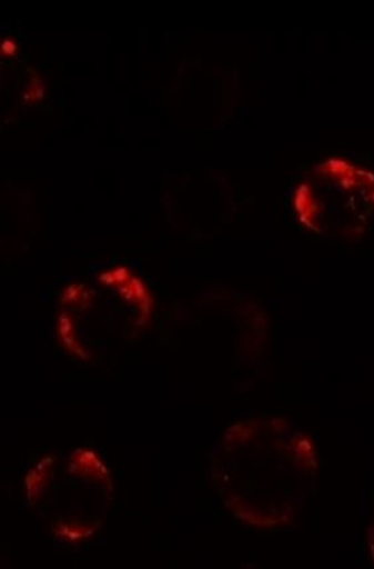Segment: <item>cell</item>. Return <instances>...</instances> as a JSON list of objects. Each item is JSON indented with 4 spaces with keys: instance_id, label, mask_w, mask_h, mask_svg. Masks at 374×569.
<instances>
[{
    "instance_id": "1",
    "label": "cell",
    "mask_w": 374,
    "mask_h": 569,
    "mask_svg": "<svg viewBox=\"0 0 374 569\" xmlns=\"http://www.w3.org/2000/svg\"><path fill=\"white\" fill-rule=\"evenodd\" d=\"M295 207L312 232L356 239L374 214V174L343 160H326L297 188Z\"/></svg>"
},
{
    "instance_id": "2",
    "label": "cell",
    "mask_w": 374,
    "mask_h": 569,
    "mask_svg": "<svg viewBox=\"0 0 374 569\" xmlns=\"http://www.w3.org/2000/svg\"><path fill=\"white\" fill-rule=\"evenodd\" d=\"M133 291L134 296H138L141 301H145L148 297L145 288L142 287V283L139 280H133Z\"/></svg>"
},
{
    "instance_id": "3",
    "label": "cell",
    "mask_w": 374,
    "mask_h": 569,
    "mask_svg": "<svg viewBox=\"0 0 374 569\" xmlns=\"http://www.w3.org/2000/svg\"><path fill=\"white\" fill-rule=\"evenodd\" d=\"M113 274H114L115 281H124L128 277V272H127L125 268H119L118 270H115V272Z\"/></svg>"
},
{
    "instance_id": "4",
    "label": "cell",
    "mask_w": 374,
    "mask_h": 569,
    "mask_svg": "<svg viewBox=\"0 0 374 569\" xmlns=\"http://www.w3.org/2000/svg\"><path fill=\"white\" fill-rule=\"evenodd\" d=\"M100 280L107 284H111L115 281L113 273H105V274L101 276Z\"/></svg>"
}]
</instances>
